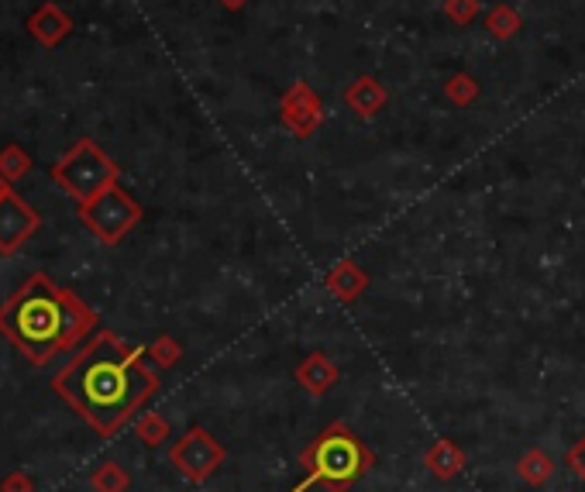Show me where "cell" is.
Segmentation results:
<instances>
[{"label": "cell", "instance_id": "cell-3", "mask_svg": "<svg viewBox=\"0 0 585 492\" xmlns=\"http://www.w3.org/2000/svg\"><path fill=\"white\" fill-rule=\"evenodd\" d=\"M300 465L303 479L290 492H307L317 486L327 492H348L376 468V451L351 431L345 420H334L300 451Z\"/></svg>", "mask_w": 585, "mask_h": 492}, {"label": "cell", "instance_id": "cell-22", "mask_svg": "<svg viewBox=\"0 0 585 492\" xmlns=\"http://www.w3.org/2000/svg\"><path fill=\"white\" fill-rule=\"evenodd\" d=\"M138 431H142V437L148 444H159V441H166V420H159V417H148L142 427H138Z\"/></svg>", "mask_w": 585, "mask_h": 492}, {"label": "cell", "instance_id": "cell-23", "mask_svg": "<svg viewBox=\"0 0 585 492\" xmlns=\"http://www.w3.org/2000/svg\"><path fill=\"white\" fill-rule=\"evenodd\" d=\"M245 4H248V0H221V7H228V11H241Z\"/></svg>", "mask_w": 585, "mask_h": 492}, {"label": "cell", "instance_id": "cell-4", "mask_svg": "<svg viewBox=\"0 0 585 492\" xmlns=\"http://www.w3.org/2000/svg\"><path fill=\"white\" fill-rule=\"evenodd\" d=\"M56 179L69 197L87 203L97 197V193H104L107 186L117 183V166L90 142V138H83V142H76L73 152L56 166Z\"/></svg>", "mask_w": 585, "mask_h": 492}, {"label": "cell", "instance_id": "cell-14", "mask_svg": "<svg viewBox=\"0 0 585 492\" xmlns=\"http://www.w3.org/2000/svg\"><path fill=\"white\" fill-rule=\"evenodd\" d=\"M517 475L527 482V486H544V482H551V475H555V462H551L548 451L541 448H527L524 455H520L517 462Z\"/></svg>", "mask_w": 585, "mask_h": 492}, {"label": "cell", "instance_id": "cell-21", "mask_svg": "<svg viewBox=\"0 0 585 492\" xmlns=\"http://www.w3.org/2000/svg\"><path fill=\"white\" fill-rule=\"evenodd\" d=\"M148 355H152L159 365H176L179 362V345H176V341H169V338H159Z\"/></svg>", "mask_w": 585, "mask_h": 492}, {"label": "cell", "instance_id": "cell-1", "mask_svg": "<svg viewBox=\"0 0 585 492\" xmlns=\"http://www.w3.org/2000/svg\"><path fill=\"white\" fill-rule=\"evenodd\" d=\"M56 389L100 434H114L159 389V376L145 365L142 348L121 345L104 331L59 372Z\"/></svg>", "mask_w": 585, "mask_h": 492}, {"label": "cell", "instance_id": "cell-20", "mask_svg": "<svg viewBox=\"0 0 585 492\" xmlns=\"http://www.w3.org/2000/svg\"><path fill=\"white\" fill-rule=\"evenodd\" d=\"M565 465L572 468V475L579 482H585V434L579 437V441L568 448V455H565Z\"/></svg>", "mask_w": 585, "mask_h": 492}, {"label": "cell", "instance_id": "cell-15", "mask_svg": "<svg viewBox=\"0 0 585 492\" xmlns=\"http://www.w3.org/2000/svg\"><path fill=\"white\" fill-rule=\"evenodd\" d=\"M486 28H489V35H493L496 42H510V38L524 28V21H520V14L513 11L510 4H496L493 11L486 14Z\"/></svg>", "mask_w": 585, "mask_h": 492}, {"label": "cell", "instance_id": "cell-13", "mask_svg": "<svg viewBox=\"0 0 585 492\" xmlns=\"http://www.w3.org/2000/svg\"><path fill=\"white\" fill-rule=\"evenodd\" d=\"M28 28H31V35H35L42 45H56L59 38L69 35V28H73V25H69V18L59 11L56 4H45L42 11H38L35 18L28 21Z\"/></svg>", "mask_w": 585, "mask_h": 492}, {"label": "cell", "instance_id": "cell-16", "mask_svg": "<svg viewBox=\"0 0 585 492\" xmlns=\"http://www.w3.org/2000/svg\"><path fill=\"white\" fill-rule=\"evenodd\" d=\"M444 97H448L455 107H468L472 100H479V80L468 73H455L448 83H444Z\"/></svg>", "mask_w": 585, "mask_h": 492}, {"label": "cell", "instance_id": "cell-8", "mask_svg": "<svg viewBox=\"0 0 585 492\" xmlns=\"http://www.w3.org/2000/svg\"><path fill=\"white\" fill-rule=\"evenodd\" d=\"M38 217L25 200H18L14 193L0 197V252H14L21 241L35 231Z\"/></svg>", "mask_w": 585, "mask_h": 492}, {"label": "cell", "instance_id": "cell-12", "mask_svg": "<svg viewBox=\"0 0 585 492\" xmlns=\"http://www.w3.org/2000/svg\"><path fill=\"white\" fill-rule=\"evenodd\" d=\"M386 100H389V93L376 76H358V80H351L345 90V104L358 117H365V121H372V117L386 107Z\"/></svg>", "mask_w": 585, "mask_h": 492}, {"label": "cell", "instance_id": "cell-9", "mask_svg": "<svg viewBox=\"0 0 585 492\" xmlns=\"http://www.w3.org/2000/svg\"><path fill=\"white\" fill-rule=\"evenodd\" d=\"M293 379H296V386H300L303 393L314 396V400H321V396H327L334 386H338L341 372H338V365L324 355V351H314V355H307L300 365H296Z\"/></svg>", "mask_w": 585, "mask_h": 492}, {"label": "cell", "instance_id": "cell-11", "mask_svg": "<svg viewBox=\"0 0 585 492\" xmlns=\"http://www.w3.org/2000/svg\"><path fill=\"white\" fill-rule=\"evenodd\" d=\"M324 283H327V290L334 293V300L355 303L358 296L369 290V272H365L358 262L341 259V262H334L331 269H327V279H324Z\"/></svg>", "mask_w": 585, "mask_h": 492}, {"label": "cell", "instance_id": "cell-6", "mask_svg": "<svg viewBox=\"0 0 585 492\" xmlns=\"http://www.w3.org/2000/svg\"><path fill=\"white\" fill-rule=\"evenodd\" d=\"M169 458H173V465L186 475V479L200 486V482H207L210 475L224 465L228 451H224V444L210 431H204V427H190V431L173 444Z\"/></svg>", "mask_w": 585, "mask_h": 492}, {"label": "cell", "instance_id": "cell-5", "mask_svg": "<svg viewBox=\"0 0 585 492\" xmlns=\"http://www.w3.org/2000/svg\"><path fill=\"white\" fill-rule=\"evenodd\" d=\"M80 217L100 241L117 245L124 234L142 221V207H138V200L131 197L128 190H121V186L114 183V186H107L104 193H97L93 200L80 203Z\"/></svg>", "mask_w": 585, "mask_h": 492}, {"label": "cell", "instance_id": "cell-19", "mask_svg": "<svg viewBox=\"0 0 585 492\" xmlns=\"http://www.w3.org/2000/svg\"><path fill=\"white\" fill-rule=\"evenodd\" d=\"M124 486H128V475H124L117 465H107L104 472L97 475V489L100 492H121Z\"/></svg>", "mask_w": 585, "mask_h": 492}, {"label": "cell", "instance_id": "cell-7", "mask_svg": "<svg viewBox=\"0 0 585 492\" xmlns=\"http://www.w3.org/2000/svg\"><path fill=\"white\" fill-rule=\"evenodd\" d=\"M279 121L283 128H290L296 138H314L317 128L324 124V104L314 90L303 80H296L290 90L279 100Z\"/></svg>", "mask_w": 585, "mask_h": 492}, {"label": "cell", "instance_id": "cell-18", "mask_svg": "<svg viewBox=\"0 0 585 492\" xmlns=\"http://www.w3.org/2000/svg\"><path fill=\"white\" fill-rule=\"evenodd\" d=\"M28 155L21 152V148H14V145H7L4 148V155H0V173H4L7 179H14V176H25L28 173Z\"/></svg>", "mask_w": 585, "mask_h": 492}, {"label": "cell", "instance_id": "cell-10", "mask_svg": "<svg viewBox=\"0 0 585 492\" xmlns=\"http://www.w3.org/2000/svg\"><path fill=\"white\" fill-rule=\"evenodd\" d=\"M465 465H468L465 451L458 448L451 437H438V441H434L431 448L424 451V468L438 482H455L458 475L465 472Z\"/></svg>", "mask_w": 585, "mask_h": 492}, {"label": "cell", "instance_id": "cell-17", "mask_svg": "<svg viewBox=\"0 0 585 492\" xmlns=\"http://www.w3.org/2000/svg\"><path fill=\"white\" fill-rule=\"evenodd\" d=\"M444 14H448V21H455V25L465 28L482 14V4L479 0H444Z\"/></svg>", "mask_w": 585, "mask_h": 492}, {"label": "cell", "instance_id": "cell-2", "mask_svg": "<svg viewBox=\"0 0 585 492\" xmlns=\"http://www.w3.org/2000/svg\"><path fill=\"white\" fill-rule=\"evenodd\" d=\"M90 310L73 293H59L45 276L31 283L0 310V331L14 341L31 362H45L52 351L73 345L90 331Z\"/></svg>", "mask_w": 585, "mask_h": 492}]
</instances>
